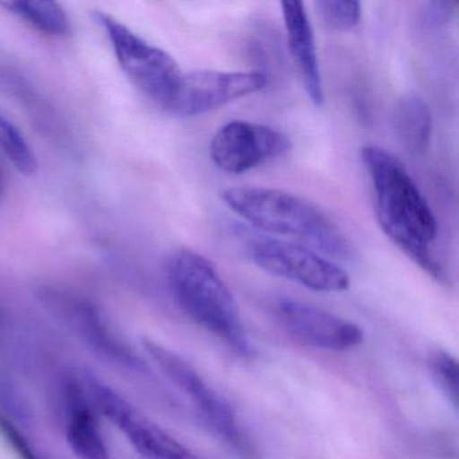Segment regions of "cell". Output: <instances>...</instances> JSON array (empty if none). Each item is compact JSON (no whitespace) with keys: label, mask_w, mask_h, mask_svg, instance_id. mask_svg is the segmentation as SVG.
<instances>
[{"label":"cell","mask_w":459,"mask_h":459,"mask_svg":"<svg viewBox=\"0 0 459 459\" xmlns=\"http://www.w3.org/2000/svg\"><path fill=\"white\" fill-rule=\"evenodd\" d=\"M373 190L376 217L386 236L424 273L450 284L445 267L432 254L437 221L402 160L375 144L361 149Z\"/></svg>","instance_id":"6da1fadb"},{"label":"cell","mask_w":459,"mask_h":459,"mask_svg":"<svg viewBox=\"0 0 459 459\" xmlns=\"http://www.w3.org/2000/svg\"><path fill=\"white\" fill-rule=\"evenodd\" d=\"M221 198L233 213L262 232L302 241L325 256H351V243L340 228L300 195L271 187L238 186L222 190Z\"/></svg>","instance_id":"7a4b0ae2"},{"label":"cell","mask_w":459,"mask_h":459,"mask_svg":"<svg viewBox=\"0 0 459 459\" xmlns=\"http://www.w3.org/2000/svg\"><path fill=\"white\" fill-rule=\"evenodd\" d=\"M166 278L174 299L193 322L238 356H252L235 297L211 260L192 249H177L166 262Z\"/></svg>","instance_id":"3957f363"},{"label":"cell","mask_w":459,"mask_h":459,"mask_svg":"<svg viewBox=\"0 0 459 459\" xmlns=\"http://www.w3.org/2000/svg\"><path fill=\"white\" fill-rule=\"evenodd\" d=\"M95 21L111 42L123 74L150 100L168 108L184 76L178 63L112 15L98 12Z\"/></svg>","instance_id":"277c9868"},{"label":"cell","mask_w":459,"mask_h":459,"mask_svg":"<svg viewBox=\"0 0 459 459\" xmlns=\"http://www.w3.org/2000/svg\"><path fill=\"white\" fill-rule=\"evenodd\" d=\"M249 259L265 273L294 281L318 292H341L349 289L348 273L313 248L291 241L260 238L247 247Z\"/></svg>","instance_id":"5b68a950"},{"label":"cell","mask_w":459,"mask_h":459,"mask_svg":"<svg viewBox=\"0 0 459 459\" xmlns=\"http://www.w3.org/2000/svg\"><path fill=\"white\" fill-rule=\"evenodd\" d=\"M142 345L150 359H154L155 364L162 370L163 375L195 403L214 431L219 432L238 450L248 454V442L238 427L235 411L230 403L219 392L214 391L204 380L203 376L176 351L150 338H144Z\"/></svg>","instance_id":"8992f818"},{"label":"cell","mask_w":459,"mask_h":459,"mask_svg":"<svg viewBox=\"0 0 459 459\" xmlns=\"http://www.w3.org/2000/svg\"><path fill=\"white\" fill-rule=\"evenodd\" d=\"M267 79L256 72L193 71L184 74L168 108L179 117H200L264 90Z\"/></svg>","instance_id":"52a82bcc"},{"label":"cell","mask_w":459,"mask_h":459,"mask_svg":"<svg viewBox=\"0 0 459 459\" xmlns=\"http://www.w3.org/2000/svg\"><path fill=\"white\" fill-rule=\"evenodd\" d=\"M289 150V138L281 131L243 120L222 126L209 147L214 165L230 174L254 170L283 157Z\"/></svg>","instance_id":"ba28073f"},{"label":"cell","mask_w":459,"mask_h":459,"mask_svg":"<svg viewBox=\"0 0 459 459\" xmlns=\"http://www.w3.org/2000/svg\"><path fill=\"white\" fill-rule=\"evenodd\" d=\"M92 394L98 410L125 435L144 459H198L189 448L152 423L108 386L95 384Z\"/></svg>","instance_id":"9c48e42d"},{"label":"cell","mask_w":459,"mask_h":459,"mask_svg":"<svg viewBox=\"0 0 459 459\" xmlns=\"http://www.w3.org/2000/svg\"><path fill=\"white\" fill-rule=\"evenodd\" d=\"M276 316L291 337L324 351H346L364 340L361 327L330 311L294 299L278 300Z\"/></svg>","instance_id":"30bf717a"},{"label":"cell","mask_w":459,"mask_h":459,"mask_svg":"<svg viewBox=\"0 0 459 459\" xmlns=\"http://www.w3.org/2000/svg\"><path fill=\"white\" fill-rule=\"evenodd\" d=\"M42 300L57 318L79 333L82 340L87 341L96 351L128 364L135 361V356L109 330L98 308L88 300L80 299L58 290H44Z\"/></svg>","instance_id":"8fae6325"},{"label":"cell","mask_w":459,"mask_h":459,"mask_svg":"<svg viewBox=\"0 0 459 459\" xmlns=\"http://www.w3.org/2000/svg\"><path fill=\"white\" fill-rule=\"evenodd\" d=\"M281 6L290 53L302 80L303 88L316 106H322L325 93L321 66L313 25L305 4L302 2H281Z\"/></svg>","instance_id":"7c38bea8"},{"label":"cell","mask_w":459,"mask_h":459,"mask_svg":"<svg viewBox=\"0 0 459 459\" xmlns=\"http://www.w3.org/2000/svg\"><path fill=\"white\" fill-rule=\"evenodd\" d=\"M394 127L404 149L413 155L426 154L431 141V112L423 99L407 95L399 101Z\"/></svg>","instance_id":"4fadbf2b"},{"label":"cell","mask_w":459,"mask_h":459,"mask_svg":"<svg viewBox=\"0 0 459 459\" xmlns=\"http://www.w3.org/2000/svg\"><path fill=\"white\" fill-rule=\"evenodd\" d=\"M66 440L80 459H108L109 453L95 412L82 400H74L66 427Z\"/></svg>","instance_id":"5bb4252c"},{"label":"cell","mask_w":459,"mask_h":459,"mask_svg":"<svg viewBox=\"0 0 459 459\" xmlns=\"http://www.w3.org/2000/svg\"><path fill=\"white\" fill-rule=\"evenodd\" d=\"M2 6L6 7L10 13L17 15L39 33L53 37H65L71 34V20L65 10L56 2L20 0V2H4Z\"/></svg>","instance_id":"9a60e30c"},{"label":"cell","mask_w":459,"mask_h":459,"mask_svg":"<svg viewBox=\"0 0 459 459\" xmlns=\"http://www.w3.org/2000/svg\"><path fill=\"white\" fill-rule=\"evenodd\" d=\"M0 149L23 176H34L39 170V160L33 149L4 112H0Z\"/></svg>","instance_id":"2e32d148"},{"label":"cell","mask_w":459,"mask_h":459,"mask_svg":"<svg viewBox=\"0 0 459 459\" xmlns=\"http://www.w3.org/2000/svg\"><path fill=\"white\" fill-rule=\"evenodd\" d=\"M429 367L437 388L456 410L459 405V368L455 357L450 351L439 349L429 356Z\"/></svg>","instance_id":"e0dca14e"},{"label":"cell","mask_w":459,"mask_h":459,"mask_svg":"<svg viewBox=\"0 0 459 459\" xmlns=\"http://www.w3.org/2000/svg\"><path fill=\"white\" fill-rule=\"evenodd\" d=\"M316 14L325 26L333 31H349L361 20V4L345 0H319L314 4Z\"/></svg>","instance_id":"ac0fdd59"},{"label":"cell","mask_w":459,"mask_h":459,"mask_svg":"<svg viewBox=\"0 0 459 459\" xmlns=\"http://www.w3.org/2000/svg\"><path fill=\"white\" fill-rule=\"evenodd\" d=\"M0 434L4 435V439L20 459H39L25 435H22V432L7 416H4L2 411H0Z\"/></svg>","instance_id":"d6986e66"},{"label":"cell","mask_w":459,"mask_h":459,"mask_svg":"<svg viewBox=\"0 0 459 459\" xmlns=\"http://www.w3.org/2000/svg\"><path fill=\"white\" fill-rule=\"evenodd\" d=\"M454 2H431L426 4L423 21L429 28L439 29L447 25L455 14Z\"/></svg>","instance_id":"ffe728a7"},{"label":"cell","mask_w":459,"mask_h":459,"mask_svg":"<svg viewBox=\"0 0 459 459\" xmlns=\"http://www.w3.org/2000/svg\"><path fill=\"white\" fill-rule=\"evenodd\" d=\"M4 177L2 170H0V200L4 197Z\"/></svg>","instance_id":"44dd1931"}]
</instances>
